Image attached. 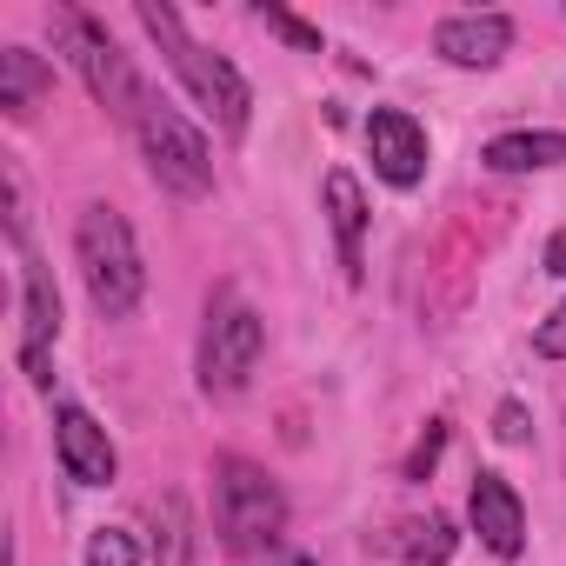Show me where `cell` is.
<instances>
[{
    "instance_id": "6da1fadb",
    "label": "cell",
    "mask_w": 566,
    "mask_h": 566,
    "mask_svg": "<svg viewBox=\"0 0 566 566\" xmlns=\"http://www.w3.org/2000/svg\"><path fill=\"white\" fill-rule=\"evenodd\" d=\"M140 28L160 41L167 67H174V74H180V87L213 114V127H220L227 140H240V134L253 127V87L240 81V67H233L227 54H207V48L180 28V14H174V8H160V0H140Z\"/></svg>"
},
{
    "instance_id": "7a4b0ae2",
    "label": "cell",
    "mask_w": 566,
    "mask_h": 566,
    "mask_svg": "<svg viewBox=\"0 0 566 566\" xmlns=\"http://www.w3.org/2000/svg\"><path fill=\"white\" fill-rule=\"evenodd\" d=\"M74 260H81V280H87V301L101 321H127L147 294V266H140V240L127 227V213H114L107 200L81 207L74 220Z\"/></svg>"
},
{
    "instance_id": "3957f363",
    "label": "cell",
    "mask_w": 566,
    "mask_h": 566,
    "mask_svg": "<svg viewBox=\"0 0 566 566\" xmlns=\"http://www.w3.org/2000/svg\"><path fill=\"white\" fill-rule=\"evenodd\" d=\"M280 526H287V493L266 480V467L220 453L213 460V533L233 559H253L266 546H280Z\"/></svg>"
},
{
    "instance_id": "277c9868",
    "label": "cell",
    "mask_w": 566,
    "mask_h": 566,
    "mask_svg": "<svg viewBox=\"0 0 566 566\" xmlns=\"http://www.w3.org/2000/svg\"><path fill=\"white\" fill-rule=\"evenodd\" d=\"M134 140H140V154H147V174H154L174 200H207V193H213V147H207V134H200L167 94H147V101H140Z\"/></svg>"
},
{
    "instance_id": "5b68a950",
    "label": "cell",
    "mask_w": 566,
    "mask_h": 566,
    "mask_svg": "<svg viewBox=\"0 0 566 566\" xmlns=\"http://www.w3.org/2000/svg\"><path fill=\"white\" fill-rule=\"evenodd\" d=\"M48 28H54L61 54L74 61V74L87 81V94H94L114 120H127V127H134V114H140V101H147V87H140L134 61L120 54V41H114L87 8H54V14H48Z\"/></svg>"
},
{
    "instance_id": "8992f818",
    "label": "cell",
    "mask_w": 566,
    "mask_h": 566,
    "mask_svg": "<svg viewBox=\"0 0 566 566\" xmlns=\"http://www.w3.org/2000/svg\"><path fill=\"white\" fill-rule=\"evenodd\" d=\"M260 354H266V321L227 287V294L207 307V334H200V387L220 394V400L240 394V387L253 380Z\"/></svg>"
},
{
    "instance_id": "52a82bcc",
    "label": "cell",
    "mask_w": 566,
    "mask_h": 566,
    "mask_svg": "<svg viewBox=\"0 0 566 566\" xmlns=\"http://www.w3.org/2000/svg\"><path fill=\"white\" fill-rule=\"evenodd\" d=\"M14 253H21V374L48 394L54 340H61V287H54V273L41 266L34 247H14Z\"/></svg>"
},
{
    "instance_id": "ba28073f",
    "label": "cell",
    "mask_w": 566,
    "mask_h": 566,
    "mask_svg": "<svg viewBox=\"0 0 566 566\" xmlns=\"http://www.w3.org/2000/svg\"><path fill=\"white\" fill-rule=\"evenodd\" d=\"M367 154H374V174L400 193H413L427 180V127L407 107H374L367 114Z\"/></svg>"
},
{
    "instance_id": "9c48e42d",
    "label": "cell",
    "mask_w": 566,
    "mask_h": 566,
    "mask_svg": "<svg viewBox=\"0 0 566 566\" xmlns=\"http://www.w3.org/2000/svg\"><path fill=\"white\" fill-rule=\"evenodd\" d=\"M54 453L74 486H114V473H120V453L87 407H54Z\"/></svg>"
},
{
    "instance_id": "30bf717a",
    "label": "cell",
    "mask_w": 566,
    "mask_h": 566,
    "mask_svg": "<svg viewBox=\"0 0 566 566\" xmlns=\"http://www.w3.org/2000/svg\"><path fill=\"white\" fill-rule=\"evenodd\" d=\"M506 48H513V21L506 14H447L440 28H433V54L447 61V67H500L506 61Z\"/></svg>"
},
{
    "instance_id": "8fae6325",
    "label": "cell",
    "mask_w": 566,
    "mask_h": 566,
    "mask_svg": "<svg viewBox=\"0 0 566 566\" xmlns=\"http://www.w3.org/2000/svg\"><path fill=\"white\" fill-rule=\"evenodd\" d=\"M467 513H473V533H480L486 553L520 559V546H526V506H520V493H513L500 473H473Z\"/></svg>"
},
{
    "instance_id": "7c38bea8",
    "label": "cell",
    "mask_w": 566,
    "mask_h": 566,
    "mask_svg": "<svg viewBox=\"0 0 566 566\" xmlns=\"http://www.w3.org/2000/svg\"><path fill=\"white\" fill-rule=\"evenodd\" d=\"M321 207H327V227H334V247H340V273L360 287L367 280V193H360V180L347 167H334L321 180Z\"/></svg>"
},
{
    "instance_id": "4fadbf2b",
    "label": "cell",
    "mask_w": 566,
    "mask_h": 566,
    "mask_svg": "<svg viewBox=\"0 0 566 566\" xmlns=\"http://www.w3.org/2000/svg\"><path fill=\"white\" fill-rule=\"evenodd\" d=\"M48 101H54V67L34 48H0V114L34 120Z\"/></svg>"
},
{
    "instance_id": "5bb4252c",
    "label": "cell",
    "mask_w": 566,
    "mask_h": 566,
    "mask_svg": "<svg viewBox=\"0 0 566 566\" xmlns=\"http://www.w3.org/2000/svg\"><path fill=\"white\" fill-rule=\"evenodd\" d=\"M453 520L447 513H413V520H394L380 533V553L400 559V566H447L453 559Z\"/></svg>"
},
{
    "instance_id": "9a60e30c",
    "label": "cell",
    "mask_w": 566,
    "mask_h": 566,
    "mask_svg": "<svg viewBox=\"0 0 566 566\" xmlns=\"http://www.w3.org/2000/svg\"><path fill=\"white\" fill-rule=\"evenodd\" d=\"M480 167H493V174H546V167H566V134H553V127L500 134V140L480 147Z\"/></svg>"
},
{
    "instance_id": "2e32d148",
    "label": "cell",
    "mask_w": 566,
    "mask_h": 566,
    "mask_svg": "<svg viewBox=\"0 0 566 566\" xmlns=\"http://www.w3.org/2000/svg\"><path fill=\"white\" fill-rule=\"evenodd\" d=\"M260 28H273L280 41H287V48H301V54H321V28H307L301 14H287V8H273V0H260Z\"/></svg>"
},
{
    "instance_id": "e0dca14e",
    "label": "cell",
    "mask_w": 566,
    "mask_h": 566,
    "mask_svg": "<svg viewBox=\"0 0 566 566\" xmlns=\"http://www.w3.org/2000/svg\"><path fill=\"white\" fill-rule=\"evenodd\" d=\"M87 566H140V546H134V533H120V526H101V533L87 539Z\"/></svg>"
},
{
    "instance_id": "ac0fdd59",
    "label": "cell",
    "mask_w": 566,
    "mask_h": 566,
    "mask_svg": "<svg viewBox=\"0 0 566 566\" xmlns=\"http://www.w3.org/2000/svg\"><path fill=\"white\" fill-rule=\"evenodd\" d=\"M440 447H447V427L433 420V427L420 433V447L407 453V480H427V473H433V460H440Z\"/></svg>"
},
{
    "instance_id": "d6986e66",
    "label": "cell",
    "mask_w": 566,
    "mask_h": 566,
    "mask_svg": "<svg viewBox=\"0 0 566 566\" xmlns=\"http://www.w3.org/2000/svg\"><path fill=\"white\" fill-rule=\"evenodd\" d=\"M533 347H539L546 360H566V307H553V314L539 321V334H533Z\"/></svg>"
},
{
    "instance_id": "ffe728a7",
    "label": "cell",
    "mask_w": 566,
    "mask_h": 566,
    "mask_svg": "<svg viewBox=\"0 0 566 566\" xmlns=\"http://www.w3.org/2000/svg\"><path fill=\"white\" fill-rule=\"evenodd\" d=\"M493 433H500L506 447H520V440H526V407H520V400H500V413H493Z\"/></svg>"
},
{
    "instance_id": "44dd1931",
    "label": "cell",
    "mask_w": 566,
    "mask_h": 566,
    "mask_svg": "<svg viewBox=\"0 0 566 566\" xmlns=\"http://www.w3.org/2000/svg\"><path fill=\"white\" fill-rule=\"evenodd\" d=\"M233 566H314L301 546H266V553H253V559H233Z\"/></svg>"
},
{
    "instance_id": "7402d4cb",
    "label": "cell",
    "mask_w": 566,
    "mask_h": 566,
    "mask_svg": "<svg viewBox=\"0 0 566 566\" xmlns=\"http://www.w3.org/2000/svg\"><path fill=\"white\" fill-rule=\"evenodd\" d=\"M546 273H559V280H566V233H553V240H546Z\"/></svg>"
}]
</instances>
